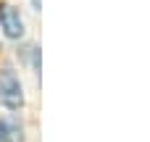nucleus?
Wrapping results in <instances>:
<instances>
[{
    "label": "nucleus",
    "instance_id": "nucleus-1",
    "mask_svg": "<svg viewBox=\"0 0 150 142\" xmlns=\"http://www.w3.org/2000/svg\"><path fill=\"white\" fill-rule=\"evenodd\" d=\"M24 103H26V97H24V84H21L18 74L8 66L0 69V105L5 111L18 113L24 108Z\"/></svg>",
    "mask_w": 150,
    "mask_h": 142
},
{
    "label": "nucleus",
    "instance_id": "nucleus-3",
    "mask_svg": "<svg viewBox=\"0 0 150 142\" xmlns=\"http://www.w3.org/2000/svg\"><path fill=\"white\" fill-rule=\"evenodd\" d=\"M24 140V126L16 116H3L0 119V142H21Z\"/></svg>",
    "mask_w": 150,
    "mask_h": 142
},
{
    "label": "nucleus",
    "instance_id": "nucleus-2",
    "mask_svg": "<svg viewBox=\"0 0 150 142\" xmlns=\"http://www.w3.org/2000/svg\"><path fill=\"white\" fill-rule=\"evenodd\" d=\"M0 29L8 40H21L24 37V18H21L18 8L0 5Z\"/></svg>",
    "mask_w": 150,
    "mask_h": 142
},
{
    "label": "nucleus",
    "instance_id": "nucleus-4",
    "mask_svg": "<svg viewBox=\"0 0 150 142\" xmlns=\"http://www.w3.org/2000/svg\"><path fill=\"white\" fill-rule=\"evenodd\" d=\"M34 3V11H40V5H42V0H32Z\"/></svg>",
    "mask_w": 150,
    "mask_h": 142
}]
</instances>
